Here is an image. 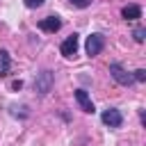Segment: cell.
Wrapping results in <instances>:
<instances>
[{"instance_id": "cell-11", "label": "cell", "mask_w": 146, "mask_h": 146, "mask_svg": "<svg viewBox=\"0 0 146 146\" xmlns=\"http://www.w3.org/2000/svg\"><path fill=\"white\" fill-rule=\"evenodd\" d=\"M132 80L144 82V80H146V71H144V68H137V71H135V75H132Z\"/></svg>"}, {"instance_id": "cell-10", "label": "cell", "mask_w": 146, "mask_h": 146, "mask_svg": "<svg viewBox=\"0 0 146 146\" xmlns=\"http://www.w3.org/2000/svg\"><path fill=\"white\" fill-rule=\"evenodd\" d=\"M132 36H135V41H137V43H141V41L146 39V30H144V27H137V30L132 32Z\"/></svg>"}, {"instance_id": "cell-8", "label": "cell", "mask_w": 146, "mask_h": 146, "mask_svg": "<svg viewBox=\"0 0 146 146\" xmlns=\"http://www.w3.org/2000/svg\"><path fill=\"white\" fill-rule=\"evenodd\" d=\"M121 16L125 21H137V18H141V7L139 5H125L121 9Z\"/></svg>"}, {"instance_id": "cell-2", "label": "cell", "mask_w": 146, "mask_h": 146, "mask_svg": "<svg viewBox=\"0 0 146 146\" xmlns=\"http://www.w3.org/2000/svg\"><path fill=\"white\" fill-rule=\"evenodd\" d=\"M84 48H87V55L89 57H94V55H98L103 48H105V36L103 34H91V36H87V43H84Z\"/></svg>"}, {"instance_id": "cell-1", "label": "cell", "mask_w": 146, "mask_h": 146, "mask_svg": "<svg viewBox=\"0 0 146 146\" xmlns=\"http://www.w3.org/2000/svg\"><path fill=\"white\" fill-rule=\"evenodd\" d=\"M100 121H103L107 128H121V123H123V116H121V112H119V110H114V107H107V110H103V114H100Z\"/></svg>"}, {"instance_id": "cell-14", "label": "cell", "mask_w": 146, "mask_h": 146, "mask_svg": "<svg viewBox=\"0 0 146 146\" xmlns=\"http://www.w3.org/2000/svg\"><path fill=\"white\" fill-rule=\"evenodd\" d=\"M21 87H23L21 80H14V82H11V89H21Z\"/></svg>"}, {"instance_id": "cell-12", "label": "cell", "mask_w": 146, "mask_h": 146, "mask_svg": "<svg viewBox=\"0 0 146 146\" xmlns=\"http://www.w3.org/2000/svg\"><path fill=\"white\" fill-rule=\"evenodd\" d=\"M73 7H80V9H84V7H89L91 5V0H68Z\"/></svg>"}, {"instance_id": "cell-5", "label": "cell", "mask_w": 146, "mask_h": 146, "mask_svg": "<svg viewBox=\"0 0 146 146\" xmlns=\"http://www.w3.org/2000/svg\"><path fill=\"white\" fill-rule=\"evenodd\" d=\"M78 46H80V39H78V34H71V36H66L64 39V43H62V55L64 57H75V52H78Z\"/></svg>"}, {"instance_id": "cell-4", "label": "cell", "mask_w": 146, "mask_h": 146, "mask_svg": "<svg viewBox=\"0 0 146 146\" xmlns=\"http://www.w3.org/2000/svg\"><path fill=\"white\" fill-rule=\"evenodd\" d=\"M50 87H52V73H50V71H41V73L36 75V80H34V89H36L39 94H48Z\"/></svg>"}, {"instance_id": "cell-3", "label": "cell", "mask_w": 146, "mask_h": 146, "mask_svg": "<svg viewBox=\"0 0 146 146\" xmlns=\"http://www.w3.org/2000/svg\"><path fill=\"white\" fill-rule=\"evenodd\" d=\"M110 73H112V78H114L119 84H123V87H128V84H132V82H135V80H132V75H130L121 64H116V62H114V64H110Z\"/></svg>"}, {"instance_id": "cell-6", "label": "cell", "mask_w": 146, "mask_h": 146, "mask_svg": "<svg viewBox=\"0 0 146 146\" xmlns=\"http://www.w3.org/2000/svg\"><path fill=\"white\" fill-rule=\"evenodd\" d=\"M39 27H41L43 32H57V30L62 27V18H59V16H46V18L39 21Z\"/></svg>"}, {"instance_id": "cell-7", "label": "cell", "mask_w": 146, "mask_h": 146, "mask_svg": "<svg viewBox=\"0 0 146 146\" xmlns=\"http://www.w3.org/2000/svg\"><path fill=\"white\" fill-rule=\"evenodd\" d=\"M75 100H78V105H80L84 112H89V114L94 112V103H91V98H89V94H87L84 89H78V91H75Z\"/></svg>"}, {"instance_id": "cell-9", "label": "cell", "mask_w": 146, "mask_h": 146, "mask_svg": "<svg viewBox=\"0 0 146 146\" xmlns=\"http://www.w3.org/2000/svg\"><path fill=\"white\" fill-rule=\"evenodd\" d=\"M9 73V55L7 50H0V78Z\"/></svg>"}, {"instance_id": "cell-13", "label": "cell", "mask_w": 146, "mask_h": 146, "mask_svg": "<svg viewBox=\"0 0 146 146\" xmlns=\"http://www.w3.org/2000/svg\"><path fill=\"white\" fill-rule=\"evenodd\" d=\"M41 5H43V0H25V7H30V9H36Z\"/></svg>"}]
</instances>
